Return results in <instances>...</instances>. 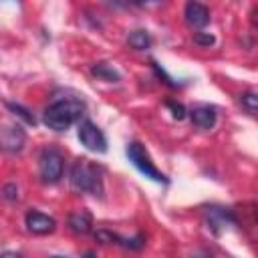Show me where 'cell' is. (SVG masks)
I'll return each mask as SVG.
<instances>
[{
    "instance_id": "obj_1",
    "label": "cell",
    "mask_w": 258,
    "mask_h": 258,
    "mask_svg": "<svg viewBox=\"0 0 258 258\" xmlns=\"http://www.w3.org/2000/svg\"><path fill=\"white\" fill-rule=\"evenodd\" d=\"M69 181L77 191L103 198V167L87 157H79L77 161H73Z\"/></svg>"
},
{
    "instance_id": "obj_2",
    "label": "cell",
    "mask_w": 258,
    "mask_h": 258,
    "mask_svg": "<svg viewBox=\"0 0 258 258\" xmlns=\"http://www.w3.org/2000/svg\"><path fill=\"white\" fill-rule=\"evenodd\" d=\"M85 115V103L81 99H60L48 105L42 113V123L52 131H67Z\"/></svg>"
},
{
    "instance_id": "obj_3",
    "label": "cell",
    "mask_w": 258,
    "mask_h": 258,
    "mask_svg": "<svg viewBox=\"0 0 258 258\" xmlns=\"http://www.w3.org/2000/svg\"><path fill=\"white\" fill-rule=\"evenodd\" d=\"M125 153H127L129 161L133 163V167H135L139 173H143L145 177H149V179H153V181H157V183H169V177H167L163 171H159V169L155 167V163L151 161L147 149H145L139 141L127 143Z\"/></svg>"
},
{
    "instance_id": "obj_4",
    "label": "cell",
    "mask_w": 258,
    "mask_h": 258,
    "mask_svg": "<svg viewBox=\"0 0 258 258\" xmlns=\"http://www.w3.org/2000/svg\"><path fill=\"white\" fill-rule=\"evenodd\" d=\"M64 173V157L56 147H44L38 155V175L42 183H58Z\"/></svg>"
},
{
    "instance_id": "obj_5",
    "label": "cell",
    "mask_w": 258,
    "mask_h": 258,
    "mask_svg": "<svg viewBox=\"0 0 258 258\" xmlns=\"http://www.w3.org/2000/svg\"><path fill=\"white\" fill-rule=\"evenodd\" d=\"M77 135H79V141L89 151H95V153H105L107 151V137H105V133L93 121H89V119L79 121Z\"/></svg>"
},
{
    "instance_id": "obj_6",
    "label": "cell",
    "mask_w": 258,
    "mask_h": 258,
    "mask_svg": "<svg viewBox=\"0 0 258 258\" xmlns=\"http://www.w3.org/2000/svg\"><path fill=\"white\" fill-rule=\"evenodd\" d=\"M26 143V133L18 123H2L0 125V149L4 153H20Z\"/></svg>"
},
{
    "instance_id": "obj_7",
    "label": "cell",
    "mask_w": 258,
    "mask_h": 258,
    "mask_svg": "<svg viewBox=\"0 0 258 258\" xmlns=\"http://www.w3.org/2000/svg\"><path fill=\"white\" fill-rule=\"evenodd\" d=\"M206 214V222H208V228L214 232V234H222L228 226H236L238 220L234 216V212L230 208H220V206H210L204 210Z\"/></svg>"
},
{
    "instance_id": "obj_8",
    "label": "cell",
    "mask_w": 258,
    "mask_h": 258,
    "mask_svg": "<svg viewBox=\"0 0 258 258\" xmlns=\"http://www.w3.org/2000/svg\"><path fill=\"white\" fill-rule=\"evenodd\" d=\"M24 224H26V230L36 236H46L56 230V220L38 210H28L24 216Z\"/></svg>"
},
{
    "instance_id": "obj_9",
    "label": "cell",
    "mask_w": 258,
    "mask_h": 258,
    "mask_svg": "<svg viewBox=\"0 0 258 258\" xmlns=\"http://www.w3.org/2000/svg\"><path fill=\"white\" fill-rule=\"evenodd\" d=\"M183 16H185L187 26L189 28H196V30L208 26V22H210V10H208V6L202 4V2H198V0H189L185 4Z\"/></svg>"
},
{
    "instance_id": "obj_10",
    "label": "cell",
    "mask_w": 258,
    "mask_h": 258,
    "mask_svg": "<svg viewBox=\"0 0 258 258\" xmlns=\"http://www.w3.org/2000/svg\"><path fill=\"white\" fill-rule=\"evenodd\" d=\"M189 119H191L194 127L206 131V129H212L216 125L218 113H216V107H212V105H196L189 111Z\"/></svg>"
},
{
    "instance_id": "obj_11",
    "label": "cell",
    "mask_w": 258,
    "mask_h": 258,
    "mask_svg": "<svg viewBox=\"0 0 258 258\" xmlns=\"http://www.w3.org/2000/svg\"><path fill=\"white\" fill-rule=\"evenodd\" d=\"M69 228L79 234V236H85L93 230V218L89 212H75L69 216Z\"/></svg>"
},
{
    "instance_id": "obj_12",
    "label": "cell",
    "mask_w": 258,
    "mask_h": 258,
    "mask_svg": "<svg viewBox=\"0 0 258 258\" xmlns=\"http://www.w3.org/2000/svg\"><path fill=\"white\" fill-rule=\"evenodd\" d=\"M91 73L97 77V79H103L107 83H119L121 81V75L109 64V62H95L91 67Z\"/></svg>"
},
{
    "instance_id": "obj_13",
    "label": "cell",
    "mask_w": 258,
    "mask_h": 258,
    "mask_svg": "<svg viewBox=\"0 0 258 258\" xmlns=\"http://www.w3.org/2000/svg\"><path fill=\"white\" fill-rule=\"evenodd\" d=\"M151 42L153 40H151V36H149L147 30H133L127 36V44L131 48H135V50H147L151 46Z\"/></svg>"
},
{
    "instance_id": "obj_14",
    "label": "cell",
    "mask_w": 258,
    "mask_h": 258,
    "mask_svg": "<svg viewBox=\"0 0 258 258\" xmlns=\"http://www.w3.org/2000/svg\"><path fill=\"white\" fill-rule=\"evenodd\" d=\"M240 105H242V109L248 113V115H256V111H258V95L254 93V91H246V93H242L240 95Z\"/></svg>"
},
{
    "instance_id": "obj_15",
    "label": "cell",
    "mask_w": 258,
    "mask_h": 258,
    "mask_svg": "<svg viewBox=\"0 0 258 258\" xmlns=\"http://www.w3.org/2000/svg\"><path fill=\"white\" fill-rule=\"evenodd\" d=\"M6 107L14 113V115H18L20 119H24L28 125H34L36 123V119H34V115H30V111L28 109H24L22 105H18V103H6Z\"/></svg>"
},
{
    "instance_id": "obj_16",
    "label": "cell",
    "mask_w": 258,
    "mask_h": 258,
    "mask_svg": "<svg viewBox=\"0 0 258 258\" xmlns=\"http://www.w3.org/2000/svg\"><path fill=\"white\" fill-rule=\"evenodd\" d=\"M0 198L2 200H6V202H18V187H16V183H6V185H2V189H0Z\"/></svg>"
},
{
    "instance_id": "obj_17",
    "label": "cell",
    "mask_w": 258,
    "mask_h": 258,
    "mask_svg": "<svg viewBox=\"0 0 258 258\" xmlns=\"http://www.w3.org/2000/svg\"><path fill=\"white\" fill-rule=\"evenodd\" d=\"M165 107L171 111L173 119H177V121H181V119L187 115V111H185V107H183L181 103H175V101H165Z\"/></svg>"
},
{
    "instance_id": "obj_18",
    "label": "cell",
    "mask_w": 258,
    "mask_h": 258,
    "mask_svg": "<svg viewBox=\"0 0 258 258\" xmlns=\"http://www.w3.org/2000/svg\"><path fill=\"white\" fill-rule=\"evenodd\" d=\"M194 42L200 46H212L216 42V38L210 32H194Z\"/></svg>"
},
{
    "instance_id": "obj_19",
    "label": "cell",
    "mask_w": 258,
    "mask_h": 258,
    "mask_svg": "<svg viewBox=\"0 0 258 258\" xmlns=\"http://www.w3.org/2000/svg\"><path fill=\"white\" fill-rule=\"evenodd\" d=\"M151 67H153L155 75H157L159 79H163V83H165L167 87H171V89H175V87H177V83H173V79H171V77H169V75H167V73H165V71H163L155 60H151Z\"/></svg>"
},
{
    "instance_id": "obj_20",
    "label": "cell",
    "mask_w": 258,
    "mask_h": 258,
    "mask_svg": "<svg viewBox=\"0 0 258 258\" xmlns=\"http://www.w3.org/2000/svg\"><path fill=\"white\" fill-rule=\"evenodd\" d=\"M133 4L137 6H147V4H153V2H159V0H131Z\"/></svg>"
}]
</instances>
